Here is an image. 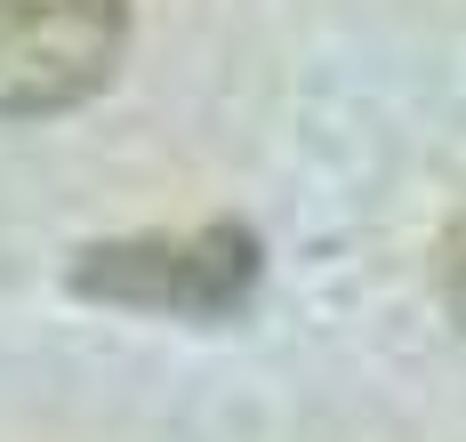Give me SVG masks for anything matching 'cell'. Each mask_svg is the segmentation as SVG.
<instances>
[{"label":"cell","mask_w":466,"mask_h":442,"mask_svg":"<svg viewBox=\"0 0 466 442\" xmlns=\"http://www.w3.org/2000/svg\"><path fill=\"white\" fill-rule=\"evenodd\" d=\"M129 49V0H0V121L89 105Z\"/></svg>","instance_id":"1"},{"label":"cell","mask_w":466,"mask_h":442,"mask_svg":"<svg viewBox=\"0 0 466 442\" xmlns=\"http://www.w3.org/2000/svg\"><path fill=\"white\" fill-rule=\"evenodd\" d=\"M258 282V234L249 226H201V234H145V242L81 249L73 290L145 306V314H233Z\"/></svg>","instance_id":"2"},{"label":"cell","mask_w":466,"mask_h":442,"mask_svg":"<svg viewBox=\"0 0 466 442\" xmlns=\"http://www.w3.org/2000/svg\"><path fill=\"white\" fill-rule=\"evenodd\" d=\"M442 297H451V314L466 322V209H459V226L442 234Z\"/></svg>","instance_id":"3"}]
</instances>
